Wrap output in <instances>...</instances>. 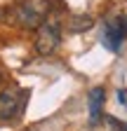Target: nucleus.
<instances>
[{"label": "nucleus", "mask_w": 127, "mask_h": 131, "mask_svg": "<svg viewBox=\"0 0 127 131\" xmlns=\"http://www.w3.org/2000/svg\"><path fill=\"white\" fill-rule=\"evenodd\" d=\"M50 9H52V0H21L14 9V16H17L19 26L33 30L50 16Z\"/></svg>", "instance_id": "nucleus-1"}, {"label": "nucleus", "mask_w": 127, "mask_h": 131, "mask_svg": "<svg viewBox=\"0 0 127 131\" xmlns=\"http://www.w3.org/2000/svg\"><path fill=\"white\" fill-rule=\"evenodd\" d=\"M59 45H61V21L54 16H47L35 28V52L40 56H50L52 52H57Z\"/></svg>", "instance_id": "nucleus-2"}, {"label": "nucleus", "mask_w": 127, "mask_h": 131, "mask_svg": "<svg viewBox=\"0 0 127 131\" xmlns=\"http://www.w3.org/2000/svg\"><path fill=\"white\" fill-rule=\"evenodd\" d=\"M127 40V16L125 14H115L106 21V28H104V45L108 52L118 54L122 42Z\"/></svg>", "instance_id": "nucleus-3"}, {"label": "nucleus", "mask_w": 127, "mask_h": 131, "mask_svg": "<svg viewBox=\"0 0 127 131\" xmlns=\"http://www.w3.org/2000/svg\"><path fill=\"white\" fill-rule=\"evenodd\" d=\"M26 91L19 89V87H7L0 91V119L7 122V119H14L17 115L24 110V103H26Z\"/></svg>", "instance_id": "nucleus-4"}, {"label": "nucleus", "mask_w": 127, "mask_h": 131, "mask_svg": "<svg viewBox=\"0 0 127 131\" xmlns=\"http://www.w3.org/2000/svg\"><path fill=\"white\" fill-rule=\"evenodd\" d=\"M104 98H106V91H104L101 87L89 89L87 108H89V122H92V124H99V122H101V115H104Z\"/></svg>", "instance_id": "nucleus-5"}, {"label": "nucleus", "mask_w": 127, "mask_h": 131, "mask_svg": "<svg viewBox=\"0 0 127 131\" xmlns=\"http://www.w3.org/2000/svg\"><path fill=\"white\" fill-rule=\"evenodd\" d=\"M68 26H71V30H75V33H80V30H87V28H92V16H71V21H68Z\"/></svg>", "instance_id": "nucleus-6"}, {"label": "nucleus", "mask_w": 127, "mask_h": 131, "mask_svg": "<svg viewBox=\"0 0 127 131\" xmlns=\"http://www.w3.org/2000/svg\"><path fill=\"white\" fill-rule=\"evenodd\" d=\"M122 105H125V108H127V101H125V103H122Z\"/></svg>", "instance_id": "nucleus-7"}]
</instances>
